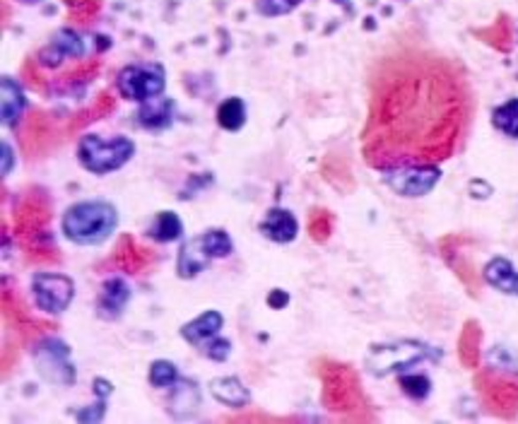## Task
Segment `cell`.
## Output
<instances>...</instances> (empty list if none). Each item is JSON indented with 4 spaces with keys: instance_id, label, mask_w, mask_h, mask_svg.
<instances>
[{
    "instance_id": "obj_3",
    "label": "cell",
    "mask_w": 518,
    "mask_h": 424,
    "mask_svg": "<svg viewBox=\"0 0 518 424\" xmlns=\"http://www.w3.org/2000/svg\"><path fill=\"white\" fill-rule=\"evenodd\" d=\"M75 155H78L80 166L85 172L95 173V176H106V173L119 172L128 165L135 155V143L126 135L104 138L97 133H87L78 140Z\"/></svg>"
},
{
    "instance_id": "obj_2",
    "label": "cell",
    "mask_w": 518,
    "mask_h": 424,
    "mask_svg": "<svg viewBox=\"0 0 518 424\" xmlns=\"http://www.w3.org/2000/svg\"><path fill=\"white\" fill-rule=\"evenodd\" d=\"M119 210L109 200H80L66 208L61 232L75 246H102L119 229Z\"/></svg>"
},
{
    "instance_id": "obj_13",
    "label": "cell",
    "mask_w": 518,
    "mask_h": 424,
    "mask_svg": "<svg viewBox=\"0 0 518 424\" xmlns=\"http://www.w3.org/2000/svg\"><path fill=\"white\" fill-rule=\"evenodd\" d=\"M222 328H225V316L217 309H207V312L198 313L196 319H190L189 323H183L179 333L189 345L203 350L210 340H215L222 333Z\"/></svg>"
},
{
    "instance_id": "obj_21",
    "label": "cell",
    "mask_w": 518,
    "mask_h": 424,
    "mask_svg": "<svg viewBox=\"0 0 518 424\" xmlns=\"http://www.w3.org/2000/svg\"><path fill=\"white\" fill-rule=\"evenodd\" d=\"M217 126L227 133H239L249 121V109L242 96H227L225 102H220L215 112Z\"/></svg>"
},
{
    "instance_id": "obj_28",
    "label": "cell",
    "mask_w": 518,
    "mask_h": 424,
    "mask_svg": "<svg viewBox=\"0 0 518 424\" xmlns=\"http://www.w3.org/2000/svg\"><path fill=\"white\" fill-rule=\"evenodd\" d=\"M483 36L494 46H499V49H509L511 42V25L506 18H499V22L492 27V29H487L483 32Z\"/></svg>"
},
{
    "instance_id": "obj_26",
    "label": "cell",
    "mask_w": 518,
    "mask_h": 424,
    "mask_svg": "<svg viewBox=\"0 0 518 424\" xmlns=\"http://www.w3.org/2000/svg\"><path fill=\"white\" fill-rule=\"evenodd\" d=\"M398 386L403 389L407 398L413 400H424L429 396V390H432V382L424 376V374H410L403 372L398 376Z\"/></svg>"
},
{
    "instance_id": "obj_11",
    "label": "cell",
    "mask_w": 518,
    "mask_h": 424,
    "mask_svg": "<svg viewBox=\"0 0 518 424\" xmlns=\"http://www.w3.org/2000/svg\"><path fill=\"white\" fill-rule=\"evenodd\" d=\"M82 56H85V43H82L78 32H73V29H58L53 35L51 42L39 51V63H42L43 68H58L66 58L78 61Z\"/></svg>"
},
{
    "instance_id": "obj_10",
    "label": "cell",
    "mask_w": 518,
    "mask_h": 424,
    "mask_svg": "<svg viewBox=\"0 0 518 424\" xmlns=\"http://www.w3.org/2000/svg\"><path fill=\"white\" fill-rule=\"evenodd\" d=\"M130 297H133V289L121 275L106 277L97 297V316L102 320H119L128 306Z\"/></svg>"
},
{
    "instance_id": "obj_1",
    "label": "cell",
    "mask_w": 518,
    "mask_h": 424,
    "mask_svg": "<svg viewBox=\"0 0 518 424\" xmlns=\"http://www.w3.org/2000/svg\"><path fill=\"white\" fill-rule=\"evenodd\" d=\"M463 85L446 63L406 56L376 82L367 126V162L386 172L400 165H437L453 155L463 133Z\"/></svg>"
},
{
    "instance_id": "obj_24",
    "label": "cell",
    "mask_w": 518,
    "mask_h": 424,
    "mask_svg": "<svg viewBox=\"0 0 518 424\" xmlns=\"http://www.w3.org/2000/svg\"><path fill=\"white\" fill-rule=\"evenodd\" d=\"M182 379V374H179V366L169 359H155V362L150 364V372H147V382L152 389L166 390L174 389L176 383Z\"/></svg>"
},
{
    "instance_id": "obj_14",
    "label": "cell",
    "mask_w": 518,
    "mask_h": 424,
    "mask_svg": "<svg viewBox=\"0 0 518 424\" xmlns=\"http://www.w3.org/2000/svg\"><path fill=\"white\" fill-rule=\"evenodd\" d=\"M27 112V95L19 80L3 75L0 80V121L5 128H18Z\"/></svg>"
},
{
    "instance_id": "obj_8",
    "label": "cell",
    "mask_w": 518,
    "mask_h": 424,
    "mask_svg": "<svg viewBox=\"0 0 518 424\" xmlns=\"http://www.w3.org/2000/svg\"><path fill=\"white\" fill-rule=\"evenodd\" d=\"M381 179L400 198H422L439 183L441 169L437 165H400L381 172Z\"/></svg>"
},
{
    "instance_id": "obj_30",
    "label": "cell",
    "mask_w": 518,
    "mask_h": 424,
    "mask_svg": "<svg viewBox=\"0 0 518 424\" xmlns=\"http://www.w3.org/2000/svg\"><path fill=\"white\" fill-rule=\"evenodd\" d=\"M15 150L10 145L8 140H0V173H3V179H8L10 172L15 169Z\"/></svg>"
},
{
    "instance_id": "obj_6",
    "label": "cell",
    "mask_w": 518,
    "mask_h": 424,
    "mask_svg": "<svg viewBox=\"0 0 518 424\" xmlns=\"http://www.w3.org/2000/svg\"><path fill=\"white\" fill-rule=\"evenodd\" d=\"M29 292L39 312L46 316H61L75 299V282L63 273H35Z\"/></svg>"
},
{
    "instance_id": "obj_23",
    "label": "cell",
    "mask_w": 518,
    "mask_h": 424,
    "mask_svg": "<svg viewBox=\"0 0 518 424\" xmlns=\"http://www.w3.org/2000/svg\"><path fill=\"white\" fill-rule=\"evenodd\" d=\"M198 236H200V243H203V249H205L207 256H210L213 260L229 258V256L234 253L232 236H229V232L222 229V227L205 229V232L198 234Z\"/></svg>"
},
{
    "instance_id": "obj_17",
    "label": "cell",
    "mask_w": 518,
    "mask_h": 424,
    "mask_svg": "<svg viewBox=\"0 0 518 424\" xmlns=\"http://www.w3.org/2000/svg\"><path fill=\"white\" fill-rule=\"evenodd\" d=\"M210 389V396L220 403V405L234 407V410H242L251 403L249 389L244 386V382L239 376H217L213 382L207 383Z\"/></svg>"
},
{
    "instance_id": "obj_9",
    "label": "cell",
    "mask_w": 518,
    "mask_h": 424,
    "mask_svg": "<svg viewBox=\"0 0 518 424\" xmlns=\"http://www.w3.org/2000/svg\"><path fill=\"white\" fill-rule=\"evenodd\" d=\"M475 386L494 415L506 420L518 415V379L501 372H483L475 379Z\"/></svg>"
},
{
    "instance_id": "obj_15",
    "label": "cell",
    "mask_w": 518,
    "mask_h": 424,
    "mask_svg": "<svg viewBox=\"0 0 518 424\" xmlns=\"http://www.w3.org/2000/svg\"><path fill=\"white\" fill-rule=\"evenodd\" d=\"M174 113H176V104H174L172 96H155L150 102H143L138 104V112H135V123H138L143 130H150V133H159V130H166L174 123Z\"/></svg>"
},
{
    "instance_id": "obj_20",
    "label": "cell",
    "mask_w": 518,
    "mask_h": 424,
    "mask_svg": "<svg viewBox=\"0 0 518 424\" xmlns=\"http://www.w3.org/2000/svg\"><path fill=\"white\" fill-rule=\"evenodd\" d=\"M200 407V389L196 382L179 379V383L169 389V412L176 417H186Z\"/></svg>"
},
{
    "instance_id": "obj_18",
    "label": "cell",
    "mask_w": 518,
    "mask_h": 424,
    "mask_svg": "<svg viewBox=\"0 0 518 424\" xmlns=\"http://www.w3.org/2000/svg\"><path fill=\"white\" fill-rule=\"evenodd\" d=\"M484 282L494 289H499L504 295L518 297V270L514 268V263L509 258H492L483 268Z\"/></svg>"
},
{
    "instance_id": "obj_33",
    "label": "cell",
    "mask_w": 518,
    "mask_h": 424,
    "mask_svg": "<svg viewBox=\"0 0 518 424\" xmlns=\"http://www.w3.org/2000/svg\"><path fill=\"white\" fill-rule=\"evenodd\" d=\"M95 393L99 400H106L113 393V383L106 379H95Z\"/></svg>"
},
{
    "instance_id": "obj_22",
    "label": "cell",
    "mask_w": 518,
    "mask_h": 424,
    "mask_svg": "<svg viewBox=\"0 0 518 424\" xmlns=\"http://www.w3.org/2000/svg\"><path fill=\"white\" fill-rule=\"evenodd\" d=\"M480 343H483V330L475 320H468L466 328L460 333V340H458V355H460V362L470 369L480 362Z\"/></svg>"
},
{
    "instance_id": "obj_31",
    "label": "cell",
    "mask_w": 518,
    "mask_h": 424,
    "mask_svg": "<svg viewBox=\"0 0 518 424\" xmlns=\"http://www.w3.org/2000/svg\"><path fill=\"white\" fill-rule=\"evenodd\" d=\"M470 193H473V198H490L492 196V186L483 179H475V181H470Z\"/></svg>"
},
{
    "instance_id": "obj_34",
    "label": "cell",
    "mask_w": 518,
    "mask_h": 424,
    "mask_svg": "<svg viewBox=\"0 0 518 424\" xmlns=\"http://www.w3.org/2000/svg\"><path fill=\"white\" fill-rule=\"evenodd\" d=\"M22 3H27V5H32V3H39V0H22Z\"/></svg>"
},
{
    "instance_id": "obj_32",
    "label": "cell",
    "mask_w": 518,
    "mask_h": 424,
    "mask_svg": "<svg viewBox=\"0 0 518 424\" xmlns=\"http://www.w3.org/2000/svg\"><path fill=\"white\" fill-rule=\"evenodd\" d=\"M290 304V295H287L285 289H273L268 295V306L270 309H282Z\"/></svg>"
},
{
    "instance_id": "obj_29",
    "label": "cell",
    "mask_w": 518,
    "mask_h": 424,
    "mask_svg": "<svg viewBox=\"0 0 518 424\" xmlns=\"http://www.w3.org/2000/svg\"><path fill=\"white\" fill-rule=\"evenodd\" d=\"M302 0H260L259 10L268 18H277V15H290L294 8H299Z\"/></svg>"
},
{
    "instance_id": "obj_25",
    "label": "cell",
    "mask_w": 518,
    "mask_h": 424,
    "mask_svg": "<svg viewBox=\"0 0 518 424\" xmlns=\"http://www.w3.org/2000/svg\"><path fill=\"white\" fill-rule=\"evenodd\" d=\"M492 126L506 138L518 140V96L504 102L492 112Z\"/></svg>"
},
{
    "instance_id": "obj_4",
    "label": "cell",
    "mask_w": 518,
    "mask_h": 424,
    "mask_svg": "<svg viewBox=\"0 0 518 424\" xmlns=\"http://www.w3.org/2000/svg\"><path fill=\"white\" fill-rule=\"evenodd\" d=\"M166 89V68L162 63H128L116 73V92L126 102H150L162 96Z\"/></svg>"
},
{
    "instance_id": "obj_12",
    "label": "cell",
    "mask_w": 518,
    "mask_h": 424,
    "mask_svg": "<svg viewBox=\"0 0 518 424\" xmlns=\"http://www.w3.org/2000/svg\"><path fill=\"white\" fill-rule=\"evenodd\" d=\"M259 234L273 243H292L299 236V220L294 217L292 210L287 208H268L259 222Z\"/></svg>"
},
{
    "instance_id": "obj_5",
    "label": "cell",
    "mask_w": 518,
    "mask_h": 424,
    "mask_svg": "<svg viewBox=\"0 0 518 424\" xmlns=\"http://www.w3.org/2000/svg\"><path fill=\"white\" fill-rule=\"evenodd\" d=\"M32 359L39 376L46 383L53 386H73L78 374H75V364L70 362V347L58 338H43L39 340L32 350Z\"/></svg>"
},
{
    "instance_id": "obj_27",
    "label": "cell",
    "mask_w": 518,
    "mask_h": 424,
    "mask_svg": "<svg viewBox=\"0 0 518 424\" xmlns=\"http://www.w3.org/2000/svg\"><path fill=\"white\" fill-rule=\"evenodd\" d=\"M207 359H213V362H227L229 355H232V343L222 335H217L215 340H210L203 350H200Z\"/></svg>"
},
{
    "instance_id": "obj_7",
    "label": "cell",
    "mask_w": 518,
    "mask_h": 424,
    "mask_svg": "<svg viewBox=\"0 0 518 424\" xmlns=\"http://www.w3.org/2000/svg\"><path fill=\"white\" fill-rule=\"evenodd\" d=\"M429 357H432V347L414 343V340H403V343H393V345L372 347L367 364H369L374 376H386L393 372H410L414 364L424 362Z\"/></svg>"
},
{
    "instance_id": "obj_19",
    "label": "cell",
    "mask_w": 518,
    "mask_h": 424,
    "mask_svg": "<svg viewBox=\"0 0 518 424\" xmlns=\"http://www.w3.org/2000/svg\"><path fill=\"white\" fill-rule=\"evenodd\" d=\"M147 236L157 243H174L183 236V220L174 210H159L147 227Z\"/></svg>"
},
{
    "instance_id": "obj_16",
    "label": "cell",
    "mask_w": 518,
    "mask_h": 424,
    "mask_svg": "<svg viewBox=\"0 0 518 424\" xmlns=\"http://www.w3.org/2000/svg\"><path fill=\"white\" fill-rule=\"evenodd\" d=\"M210 263H213V258L203 249L200 236H193L189 242H183L182 249H179V256H176V275L182 277V280H193L203 270H207Z\"/></svg>"
}]
</instances>
